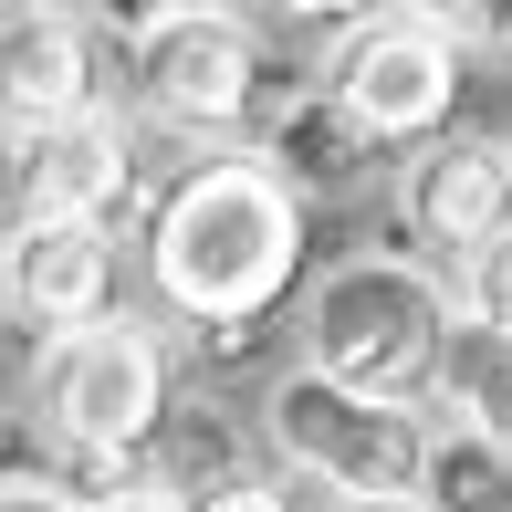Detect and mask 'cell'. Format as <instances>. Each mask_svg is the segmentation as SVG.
I'll return each mask as SVG.
<instances>
[{
  "label": "cell",
  "mask_w": 512,
  "mask_h": 512,
  "mask_svg": "<svg viewBox=\"0 0 512 512\" xmlns=\"http://www.w3.org/2000/svg\"><path fill=\"white\" fill-rule=\"evenodd\" d=\"M439 324H450V293H439L429 262L408 251H356L304 293V377L345 387V398H418L439 356Z\"/></svg>",
  "instance_id": "obj_2"
},
{
  "label": "cell",
  "mask_w": 512,
  "mask_h": 512,
  "mask_svg": "<svg viewBox=\"0 0 512 512\" xmlns=\"http://www.w3.org/2000/svg\"><path fill=\"white\" fill-rule=\"evenodd\" d=\"M293 262H304V199L251 147L189 157L147 220V283L199 335H251L293 293Z\"/></svg>",
  "instance_id": "obj_1"
},
{
  "label": "cell",
  "mask_w": 512,
  "mask_h": 512,
  "mask_svg": "<svg viewBox=\"0 0 512 512\" xmlns=\"http://www.w3.org/2000/svg\"><path fill=\"white\" fill-rule=\"evenodd\" d=\"M136 84L168 126L189 136H230L262 95V53H251V21L230 11H147L136 21Z\"/></svg>",
  "instance_id": "obj_6"
},
{
  "label": "cell",
  "mask_w": 512,
  "mask_h": 512,
  "mask_svg": "<svg viewBox=\"0 0 512 512\" xmlns=\"http://www.w3.org/2000/svg\"><path fill=\"white\" fill-rule=\"evenodd\" d=\"M95 105V42H84L74 11H0V136H42L63 115Z\"/></svg>",
  "instance_id": "obj_10"
},
{
  "label": "cell",
  "mask_w": 512,
  "mask_h": 512,
  "mask_svg": "<svg viewBox=\"0 0 512 512\" xmlns=\"http://www.w3.org/2000/svg\"><path fill=\"white\" fill-rule=\"evenodd\" d=\"M32 408H42V429H53L63 450H74L84 471L115 492L126 460L157 450V429H168V408H178V398H168V345H157L147 324L105 314V324H84V335L42 345Z\"/></svg>",
  "instance_id": "obj_3"
},
{
  "label": "cell",
  "mask_w": 512,
  "mask_h": 512,
  "mask_svg": "<svg viewBox=\"0 0 512 512\" xmlns=\"http://www.w3.org/2000/svg\"><path fill=\"white\" fill-rule=\"evenodd\" d=\"M335 512H408V502H335Z\"/></svg>",
  "instance_id": "obj_17"
},
{
  "label": "cell",
  "mask_w": 512,
  "mask_h": 512,
  "mask_svg": "<svg viewBox=\"0 0 512 512\" xmlns=\"http://www.w3.org/2000/svg\"><path fill=\"white\" fill-rule=\"evenodd\" d=\"M251 157H262L293 199H304V189H356V178H377V147H366L324 95H293L283 115H272V147H251Z\"/></svg>",
  "instance_id": "obj_11"
},
{
  "label": "cell",
  "mask_w": 512,
  "mask_h": 512,
  "mask_svg": "<svg viewBox=\"0 0 512 512\" xmlns=\"http://www.w3.org/2000/svg\"><path fill=\"white\" fill-rule=\"evenodd\" d=\"M21 220H63V230H105V209L136 189V136L115 105H84L63 126L21 136Z\"/></svg>",
  "instance_id": "obj_8"
},
{
  "label": "cell",
  "mask_w": 512,
  "mask_h": 512,
  "mask_svg": "<svg viewBox=\"0 0 512 512\" xmlns=\"http://www.w3.org/2000/svg\"><path fill=\"white\" fill-rule=\"evenodd\" d=\"M0 512H74L53 481H0Z\"/></svg>",
  "instance_id": "obj_16"
},
{
  "label": "cell",
  "mask_w": 512,
  "mask_h": 512,
  "mask_svg": "<svg viewBox=\"0 0 512 512\" xmlns=\"http://www.w3.org/2000/svg\"><path fill=\"white\" fill-rule=\"evenodd\" d=\"M0 304L32 324V345H63L84 324H105L115 304V241L105 230H63V220H21L0 251Z\"/></svg>",
  "instance_id": "obj_9"
},
{
  "label": "cell",
  "mask_w": 512,
  "mask_h": 512,
  "mask_svg": "<svg viewBox=\"0 0 512 512\" xmlns=\"http://www.w3.org/2000/svg\"><path fill=\"white\" fill-rule=\"evenodd\" d=\"M502 356H512V324H439V356H429V377H439V418H460V429H492L502 439Z\"/></svg>",
  "instance_id": "obj_13"
},
{
  "label": "cell",
  "mask_w": 512,
  "mask_h": 512,
  "mask_svg": "<svg viewBox=\"0 0 512 512\" xmlns=\"http://www.w3.org/2000/svg\"><path fill=\"white\" fill-rule=\"evenodd\" d=\"M189 512H293L272 481H220V492H189Z\"/></svg>",
  "instance_id": "obj_14"
},
{
  "label": "cell",
  "mask_w": 512,
  "mask_h": 512,
  "mask_svg": "<svg viewBox=\"0 0 512 512\" xmlns=\"http://www.w3.org/2000/svg\"><path fill=\"white\" fill-rule=\"evenodd\" d=\"M314 95L377 157L429 147V136H450V105H460V32H439V11H366L335 32Z\"/></svg>",
  "instance_id": "obj_5"
},
{
  "label": "cell",
  "mask_w": 512,
  "mask_h": 512,
  "mask_svg": "<svg viewBox=\"0 0 512 512\" xmlns=\"http://www.w3.org/2000/svg\"><path fill=\"white\" fill-rule=\"evenodd\" d=\"M74 512H189V492H157V481H115V492L74 502Z\"/></svg>",
  "instance_id": "obj_15"
},
{
  "label": "cell",
  "mask_w": 512,
  "mask_h": 512,
  "mask_svg": "<svg viewBox=\"0 0 512 512\" xmlns=\"http://www.w3.org/2000/svg\"><path fill=\"white\" fill-rule=\"evenodd\" d=\"M502 471H512V460H502L492 429L429 418V439H418V481H408V512H512Z\"/></svg>",
  "instance_id": "obj_12"
},
{
  "label": "cell",
  "mask_w": 512,
  "mask_h": 512,
  "mask_svg": "<svg viewBox=\"0 0 512 512\" xmlns=\"http://www.w3.org/2000/svg\"><path fill=\"white\" fill-rule=\"evenodd\" d=\"M502 209H512V147L492 126L429 136V147L408 157V178H398V220L418 230V251H439V262L502 241Z\"/></svg>",
  "instance_id": "obj_7"
},
{
  "label": "cell",
  "mask_w": 512,
  "mask_h": 512,
  "mask_svg": "<svg viewBox=\"0 0 512 512\" xmlns=\"http://www.w3.org/2000/svg\"><path fill=\"white\" fill-rule=\"evenodd\" d=\"M262 439H272V460L293 481H324L335 502H408L429 408L418 398H345V387L283 366L262 387Z\"/></svg>",
  "instance_id": "obj_4"
}]
</instances>
